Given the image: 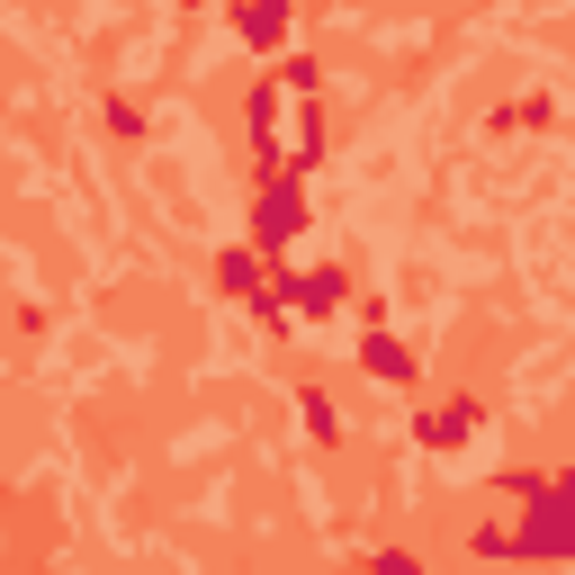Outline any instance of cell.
<instances>
[{"mask_svg":"<svg viewBox=\"0 0 575 575\" xmlns=\"http://www.w3.org/2000/svg\"><path fill=\"white\" fill-rule=\"evenodd\" d=\"M261 234L279 243V234H297V189H270V207H261Z\"/></svg>","mask_w":575,"mask_h":575,"instance_id":"obj_1","label":"cell"},{"mask_svg":"<svg viewBox=\"0 0 575 575\" xmlns=\"http://www.w3.org/2000/svg\"><path fill=\"white\" fill-rule=\"evenodd\" d=\"M378 575H414V566H405V557H387V566H378Z\"/></svg>","mask_w":575,"mask_h":575,"instance_id":"obj_2","label":"cell"}]
</instances>
